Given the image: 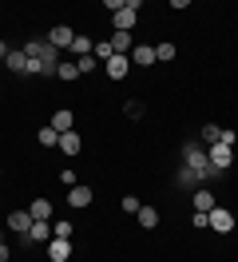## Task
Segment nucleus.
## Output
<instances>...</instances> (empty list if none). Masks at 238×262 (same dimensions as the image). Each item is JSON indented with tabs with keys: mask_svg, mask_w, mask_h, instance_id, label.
<instances>
[{
	"mask_svg": "<svg viewBox=\"0 0 238 262\" xmlns=\"http://www.w3.org/2000/svg\"><path fill=\"white\" fill-rule=\"evenodd\" d=\"M24 56H28V76H56L60 72V52L48 44V36H36L24 44Z\"/></svg>",
	"mask_w": 238,
	"mask_h": 262,
	"instance_id": "f257e3e1",
	"label": "nucleus"
},
{
	"mask_svg": "<svg viewBox=\"0 0 238 262\" xmlns=\"http://www.w3.org/2000/svg\"><path fill=\"white\" fill-rule=\"evenodd\" d=\"M183 163H187V167H190V171H194V175H199L203 183L219 175V171L210 167V159H206V147H203V143H183Z\"/></svg>",
	"mask_w": 238,
	"mask_h": 262,
	"instance_id": "f03ea898",
	"label": "nucleus"
},
{
	"mask_svg": "<svg viewBox=\"0 0 238 262\" xmlns=\"http://www.w3.org/2000/svg\"><path fill=\"white\" fill-rule=\"evenodd\" d=\"M206 159H210V167L222 175L226 167L234 163V147H226V143H210V147H206Z\"/></svg>",
	"mask_w": 238,
	"mask_h": 262,
	"instance_id": "7ed1b4c3",
	"label": "nucleus"
},
{
	"mask_svg": "<svg viewBox=\"0 0 238 262\" xmlns=\"http://www.w3.org/2000/svg\"><path fill=\"white\" fill-rule=\"evenodd\" d=\"M135 20H139V12H135V8H127V0H123V8H115V12H111L115 32H131V28H135Z\"/></svg>",
	"mask_w": 238,
	"mask_h": 262,
	"instance_id": "20e7f679",
	"label": "nucleus"
},
{
	"mask_svg": "<svg viewBox=\"0 0 238 262\" xmlns=\"http://www.w3.org/2000/svg\"><path fill=\"white\" fill-rule=\"evenodd\" d=\"M48 44H52L56 52H63V48H72V44H76V32H72L68 24H56V28L48 32Z\"/></svg>",
	"mask_w": 238,
	"mask_h": 262,
	"instance_id": "39448f33",
	"label": "nucleus"
},
{
	"mask_svg": "<svg viewBox=\"0 0 238 262\" xmlns=\"http://www.w3.org/2000/svg\"><path fill=\"white\" fill-rule=\"evenodd\" d=\"M210 230H214V234H230V230H234V214L226 211V207H214V211H210Z\"/></svg>",
	"mask_w": 238,
	"mask_h": 262,
	"instance_id": "423d86ee",
	"label": "nucleus"
},
{
	"mask_svg": "<svg viewBox=\"0 0 238 262\" xmlns=\"http://www.w3.org/2000/svg\"><path fill=\"white\" fill-rule=\"evenodd\" d=\"M32 223H36V219H32L28 211H12V214H8V230H16V234H20L24 243H28V230H32Z\"/></svg>",
	"mask_w": 238,
	"mask_h": 262,
	"instance_id": "0eeeda50",
	"label": "nucleus"
},
{
	"mask_svg": "<svg viewBox=\"0 0 238 262\" xmlns=\"http://www.w3.org/2000/svg\"><path fill=\"white\" fill-rule=\"evenodd\" d=\"M103 72H107L111 80H123L127 72H131V56H111L107 64H103Z\"/></svg>",
	"mask_w": 238,
	"mask_h": 262,
	"instance_id": "6e6552de",
	"label": "nucleus"
},
{
	"mask_svg": "<svg viewBox=\"0 0 238 262\" xmlns=\"http://www.w3.org/2000/svg\"><path fill=\"white\" fill-rule=\"evenodd\" d=\"M155 64V48L151 44H135L131 48V68H151Z\"/></svg>",
	"mask_w": 238,
	"mask_h": 262,
	"instance_id": "1a4fd4ad",
	"label": "nucleus"
},
{
	"mask_svg": "<svg viewBox=\"0 0 238 262\" xmlns=\"http://www.w3.org/2000/svg\"><path fill=\"white\" fill-rule=\"evenodd\" d=\"M48 254H52V262H68L72 258V238H52V243H48Z\"/></svg>",
	"mask_w": 238,
	"mask_h": 262,
	"instance_id": "9d476101",
	"label": "nucleus"
},
{
	"mask_svg": "<svg viewBox=\"0 0 238 262\" xmlns=\"http://www.w3.org/2000/svg\"><path fill=\"white\" fill-rule=\"evenodd\" d=\"M72 123H76V115L68 112V107H60V112L52 115V131H56V135H68V131H72Z\"/></svg>",
	"mask_w": 238,
	"mask_h": 262,
	"instance_id": "9b49d317",
	"label": "nucleus"
},
{
	"mask_svg": "<svg viewBox=\"0 0 238 262\" xmlns=\"http://www.w3.org/2000/svg\"><path fill=\"white\" fill-rule=\"evenodd\" d=\"M4 68H8V72H20V76H28V56H24L20 48H12V52H8V60H4Z\"/></svg>",
	"mask_w": 238,
	"mask_h": 262,
	"instance_id": "f8f14e48",
	"label": "nucleus"
},
{
	"mask_svg": "<svg viewBox=\"0 0 238 262\" xmlns=\"http://www.w3.org/2000/svg\"><path fill=\"white\" fill-rule=\"evenodd\" d=\"M131 48H135L131 32H115L111 36V52H115V56H131Z\"/></svg>",
	"mask_w": 238,
	"mask_h": 262,
	"instance_id": "ddd939ff",
	"label": "nucleus"
},
{
	"mask_svg": "<svg viewBox=\"0 0 238 262\" xmlns=\"http://www.w3.org/2000/svg\"><path fill=\"white\" fill-rule=\"evenodd\" d=\"M68 203H72V207H88V203H92V187H68Z\"/></svg>",
	"mask_w": 238,
	"mask_h": 262,
	"instance_id": "4468645a",
	"label": "nucleus"
},
{
	"mask_svg": "<svg viewBox=\"0 0 238 262\" xmlns=\"http://www.w3.org/2000/svg\"><path fill=\"white\" fill-rule=\"evenodd\" d=\"M60 151L63 155H79V151H83V139H79L76 131H68V135H60Z\"/></svg>",
	"mask_w": 238,
	"mask_h": 262,
	"instance_id": "2eb2a0df",
	"label": "nucleus"
},
{
	"mask_svg": "<svg viewBox=\"0 0 238 262\" xmlns=\"http://www.w3.org/2000/svg\"><path fill=\"white\" fill-rule=\"evenodd\" d=\"M175 183L183 187V191H190V187H203V179L190 171V167H179V175H175Z\"/></svg>",
	"mask_w": 238,
	"mask_h": 262,
	"instance_id": "dca6fc26",
	"label": "nucleus"
},
{
	"mask_svg": "<svg viewBox=\"0 0 238 262\" xmlns=\"http://www.w3.org/2000/svg\"><path fill=\"white\" fill-rule=\"evenodd\" d=\"M28 243H52V223H32Z\"/></svg>",
	"mask_w": 238,
	"mask_h": 262,
	"instance_id": "f3484780",
	"label": "nucleus"
},
{
	"mask_svg": "<svg viewBox=\"0 0 238 262\" xmlns=\"http://www.w3.org/2000/svg\"><path fill=\"white\" fill-rule=\"evenodd\" d=\"M28 214L36 219V223H48V219H52V203H48V199H36V203L28 207Z\"/></svg>",
	"mask_w": 238,
	"mask_h": 262,
	"instance_id": "a211bd4d",
	"label": "nucleus"
},
{
	"mask_svg": "<svg viewBox=\"0 0 238 262\" xmlns=\"http://www.w3.org/2000/svg\"><path fill=\"white\" fill-rule=\"evenodd\" d=\"M72 60H79V56H92L95 52V40H88V36H76V44H72Z\"/></svg>",
	"mask_w": 238,
	"mask_h": 262,
	"instance_id": "6ab92c4d",
	"label": "nucleus"
},
{
	"mask_svg": "<svg viewBox=\"0 0 238 262\" xmlns=\"http://www.w3.org/2000/svg\"><path fill=\"white\" fill-rule=\"evenodd\" d=\"M194 211L210 214V211H214V195H210V191H203V187H199V191H194Z\"/></svg>",
	"mask_w": 238,
	"mask_h": 262,
	"instance_id": "aec40b11",
	"label": "nucleus"
},
{
	"mask_svg": "<svg viewBox=\"0 0 238 262\" xmlns=\"http://www.w3.org/2000/svg\"><path fill=\"white\" fill-rule=\"evenodd\" d=\"M56 80H63V83L79 80V68H76V60H60V72H56Z\"/></svg>",
	"mask_w": 238,
	"mask_h": 262,
	"instance_id": "412c9836",
	"label": "nucleus"
},
{
	"mask_svg": "<svg viewBox=\"0 0 238 262\" xmlns=\"http://www.w3.org/2000/svg\"><path fill=\"white\" fill-rule=\"evenodd\" d=\"M135 219H139V227H147V230L159 227V211H155V207H139V214H135Z\"/></svg>",
	"mask_w": 238,
	"mask_h": 262,
	"instance_id": "4be33fe9",
	"label": "nucleus"
},
{
	"mask_svg": "<svg viewBox=\"0 0 238 262\" xmlns=\"http://www.w3.org/2000/svg\"><path fill=\"white\" fill-rule=\"evenodd\" d=\"M36 139H40V147H60V135L52 131V123H48V127H40V131H36Z\"/></svg>",
	"mask_w": 238,
	"mask_h": 262,
	"instance_id": "5701e85b",
	"label": "nucleus"
},
{
	"mask_svg": "<svg viewBox=\"0 0 238 262\" xmlns=\"http://www.w3.org/2000/svg\"><path fill=\"white\" fill-rule=\"evenodd\" d=\"M175 60V44H155V64H171Z\"/></svg>",
	"mask_w": 238,
	"mask_h": 262,
	"instance_id": "b1692460",
	"label": "nucleus"
},
{
	"mask_svg": "<svg viewBox=\"0 0 238 262\" xmlns=\"http://www.w3.org/2000/svg\"><path fill=\"white\" fill-rule=\"evenodd\" d=\"M95 60H99V64H107L111 56H115V52H111V40H99V44H95V52H92Z\"/></svg>",
	"mask_w": 238,
	"mask_h": 262,
	"instance_id": "393cba45",
	"label": "nucleus"
},
{
	"mask_svg": "<svg viewBox=\"0 0 238 262\" xmlns=\"http://www.w3.org/2000/svg\"><path fill=\"white\" fill-rule=\"evenodd\" d=\"M72 230H76V227L60 219V223H52V238H72Z\"/></svg>",
	"mask_w": 238,
	"mask_h": 262,
	"instance_id": "a878e982",
	"label": "nucleus"
},
{
	"mask_svg": "<svg viewBox=\"0 0 238 262\" xmlns=\"http://www.w3.org/2000/svg\"><path fill=\"white\" fill-rule=\"evenodd\" d=\"M219 131H222V127H214V123H206V127L199 131V135H203V143H206V147H210V143H219Z\"/></svg>",
	"mask_w": 238,
	"mask_h": 262,
	"instance_id": "bb28decb",
	"label": "nucleus"
},
{
	"mask_svg": "<svg viewBox=\"0 0 238 262\" xmlns=\"http://www.w3.org/2000/svg\"><path fill=\"white\" fill-rule=\"evenodd\" d=\"M76 68H79V76H83V72H95V68H99V60H95V56H79Z\"/></svg>",
	"mask_w": 238,
	"mask_h": 262,
	"instance_id": "cd10ccee",
	"label": "nucleus"
},
{
	"mask_svg": "<svg viewBox=\"0 0 238 262\" xmlns=\"http://www.w3.org/2000/svg\"><path fill=\"white\" fill-rule=\"evenodd\" d=\"M123 112H127V119H143V103H139V99H127Z\"/></svg>",
	"mask_w": 238,
	"mask_h": 262,
	"instance_id": "c85d7f7f",
	"label": "nucleus"
},
{
	"mask_svg": "<svg viewBox=\"0 0 238 262\" xmlns=\"http://www.w3.org/2000/svg\"><path fill=\"white\" fill-rule=\"evenodd\" d=\"M139 207H143V203H139L135 195H127V199H123V211H127V214H139Z\"/></svg>",
	"mask_w": 238,
	"mask_h": 262,
	"instance_id": "c756f323",
	"label": "nucleus"
},
{
	"mask_svg": "<svg viewBox=\"0 0 238 262\" xmlns=\"http://www.w3.org/2000/svg\"><path fill=\"white\" fill-rule=\"evenodd\" d=\"M190 227H210V214H203V211H194V214H190Z\"/></svg>",
	"mask_w": 238,
	"mask_h": 262,
	"instance_id": "7c9ffc66",
	"label": "nucleus"
},
{
	"mask_svg": "<svg viewBox=\"0 0 238 262\" xmlns=\"http://www.w3.org/2000/svg\"><path fill=\"white\" fill-rule=\"evenodd\" d=\"M219 143H226V147H234V143H238V135H234V131H226V127H222V131H219Z\"/></svg>",
	"mask_w": 238,
	"mask_h": 262,
	"instance_id": "2f4dec72",
	"label": "nucleus"
},
{
	"mask_svg": "<svg viewBox=\"0 0 238 262\" xmlns=\"http://www.w3.org/2000/svg\"><path fill=\"white\" fill-rule=\"evenodd\" d=\"M60 179H63V187H76V171H72V167H63Z\"/></svg>",
	"mask_w": 238,
	"mask_h": 262,
	"instance_id": "473e14b6",
	"label": "nucleus"
},
{
	"mask_svg": "<svg viewBox=\"0 0 238 262\" xmlns=\"http://www.w3.org/2000/svg\"><path fill=\"white\" fill-rule=\"evenodd\" d=\"M8 52H12V48H8V44H4V40H0V60H8Z\"/></svg>",
	"mask_w": 238,
	"mask_h": 262,
	"instance_id": "72a5a7b5",
	"label": "nucleus"
},
{
	"mask_svg": "<svg viewBox=\"0 0 238 262\" xmlns=\"http://www.w3.org/2000/svg\"><path fill=\"white\" fill-rule=\"evenodd\" d=\"M0 262H8V246L0 243Z\"/></svg>",
	"mask_w": 238,
	"mask_h": 262,
	"instance_id": "f704fd0d",
	"label": "nucleus"
},
{
	"mask_svg": "<svg viewBox=\"0 0 238 262\" xmlns=\"http://www.w3.org/2000/svg\"><path fill=\"white\" fill-rule=\"evenodd\" d=\"M0 243H4V230H0Z\"/></svg>",
	"mask_w": 238,
	"mask_h": 262,
	"instance_id": "c9c22d12",
	"label": "nucleus"
},
{
	"mask_svg": "<svg viewBox=\"0 0 238 262\" xmlns=\"http://www.w3.org/2000/svg\"><path fill=\"white\" fill-rule=\"evenodd\" d=\"M0 175H4V171H0Z\"/></svg>",
	"mask_w": 238,
	"mask_h": 262,
	"instance_id": "e433bc0d",
	"label": "nucleus"
}]
</instances>
